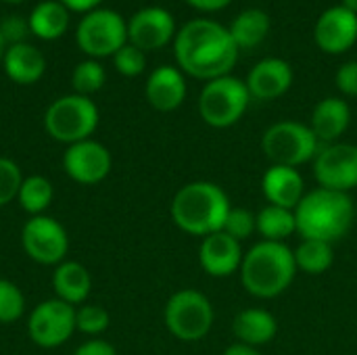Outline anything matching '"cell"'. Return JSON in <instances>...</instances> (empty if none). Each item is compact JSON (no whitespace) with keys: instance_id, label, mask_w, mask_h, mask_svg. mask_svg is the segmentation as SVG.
Wrapping results in <instances>:
<instances>
[{"instance_id":"5bb4252c","label":"cell","mask_w":357,"mask_h":355,"mask_svg":"<svg viewBox=\"0 0 357 355\" xmlns=\"http://www.w3.org/2000/svg\"><path fill=\"white\" fill-rule=\"evenodd\" d=\"M178 33L174 15L163 6H144L128 21V42L140 50H159Z\"/></svg>"},{"instance_id":"30bf717a","label":"cell","mask_w":357,"mask_h":355,"mask_svg":"<svg viewBox=\"0 0 357 355\" xmlns=\"http://www.w3.org/2000/svg\"><path fill=\"white\" fill-rule=\"evenodd\" d=\"M21 245L36 264L59 266L69 251V236L59 220L50 216H31L21 230Z\"/></svg>"},{"instance_id":"f546056e","label":"cell","mask_w":357,"mask_h":355,"mask_svg":"<svg viewBox=\"0 0 357 355\" xmlns=\"http://www.w3.org/2000/svg\"><path fill=\"white\" fill-rule=\"evenodd\" d=\"M25 314V297L21 289L6 278H0V324H13Z\"/></svg>"},{"instance_id":"8d00e7d4","label":"cell","mask_w":357,"mask_h":355,"mask_svg":"<svg viewBox=\"0 0 357 355\" xmlns=\"http://www.w3.org/2000/svg\"><path fill=\"white\" fill-rule=\"evenodd\" d=\"M73 355H117V352L105 339H90V341L82 343Z\"/></svg>"},{"instance_id":"1f68e13d","label":"cell","mask_w":357,"mask_h":355,"mask_svg":"<svg viewBox=\"0 0 357 355\" xmlns=\"http://www.w3.org/2000/svg\"><path fill=\"white\" fill-rule=\"evenodd\" d=\"M228 236H232L234 241L243 243L247 239H251L257 232V216L245 207H232L228 211V218L224 222L222 228Z\"/></svg>"},{"instance_id":"4fadbf2b","label":"cell","mask_w":357,"mask_h":355,"mask_svg":"<svg viewBox=\"0 0 357 355\" xmlns=\"http://www.w3.org/2000/svg\"><path fill=\"white\" fill-rule=\"evenodd\" d=\"M113 159L105 144L88 138L75 144H69L63 155V169L65 174L84 186H92L102 182L111 172Z\"/></svg>"},{"instance_id":"7c38bea8","label":"cell","mask_w":357,"mask_h":355,"mask_svg":"<svg viewBox=\"0 0 357 355\" xmlns=\"http://www.w3.org/2000/svg\"><path fill=\"white\" fill-rule=\"evenodd\" d=\"M314 176L322 188L339 192L357 188V144L333 142L320 146L314 159Z\"/></svg>"},{"instance_id":"6da1fadb","label":"cell","mask_w":357,"mask_h":355,"mask_svg":"<svg viewBox=\"0 0 357 355\" xmlns=\"http://www.w3.org/2000/svg\"><path fill=\"white\" fill-rule=\"evenodd\" d=\"M238 52L228 27L205 17L186 21L174 38L178 69L203 82L230 75Z\"/></svg>"},{"instance_id":"b9f144b4","label":"cell","mask_w":357,"mask_h":355,"mask_svg":"<svg viewBox=\"0 0 357 355\" xmlns=\"http://www.w3.org/2000/svg\"><path fill=\"white\" fill-rule=\"evenodd\" d=\"M4 50H6V44L2 40V33H0V63H2V56H4Z\"/></svg>"},{"instance_id":"cb8c5ba5","label":"cell","mask_w":357,"mask_h":355,"mask_svg":"<svg viewBox=\"0 0 357 355\" xmlns=\"http://www.w3.org/2000/svg\"><path fill=\"white\" fill-rule=\"evenodd\" d=\"M270 27H272V19L264 8H245L232 19L228 31L234 44L238 46V50H249L268 38Z\"/></svg>"},{"instance_id":"5b68a950","label":"cell","mask_w":357,"mask_h":355,"mask_svg":"<svg viewBox=\"0 0 357 355\" xmlns=\"http://www.w3.org/2000/svg\"><path fill=\"white\" fill-rule=\"evenodd\" d=\"M98 126V109L90 96L65 94L50 103L44 113V130L63 144L88 140Z\"/></svg>"},{"instance_id":"9a60e30c","label":"cell","mask_w":357,"mask_h":355,"mask_svg":"<svg viewBox=\"0 0 357 355\" xmlns=\"http://www.w3.org/2000/svg\"><path fill=\"white\" fill-rule=\"evenodd\" d=\"M314 42L326 54H343L357 42V15L337 4L326 8L314 25Z\"/></svg>"},{"instance_id":"f35d334b","label":"cell","mask_w":357,"mask_h":355,"mask_svg":"<svg viewBox=\"0 0 357 355\" xmlns=\"http://www.w3.org/2000/svg\"><path fill=\"white\" fill-rule=\"evenodd\" d=\"M63 2L69 10H75V13H88V10H94L98 8V4L102 0H59Z\"/></svg>"},{"instance_id":"44dd1931","label":"cell","mask_w":357,"mask_h":355,"mask_svg":"<svg viewBox=\"0 0 357 355\" xmlns=\"http://www.w3.org/2000/svg\"><path fill=\"white\" fill-rule=\"evenodd\" d=\"M2 67L10 82L29 86V84H36L44 75L46 59L38 46L19 42V44L6 46L4 56H2Z\"/></svg>"},{"instance_id":"52a82bcc","label":"cell","mask_w":357,"mask_h":355,"mask_svg":"<svg viewBox=\"0 0 357 355\" xmlns=\"http://www.w3.org/2000/svg\"><path fill=\"white\" fill-rule=\"evenodd\" d=\"M163 320L172 337L184 343H197L211 333L215 312L207 295L197 289H182L167 299Z\"/></svg>"},{"instance_id":"4dcf8cb0","label":"cell","mask_w":357,"mask_h":355,"mask_svg":"<svg viewBox=\"0 0 357 355\" xmlns=\"http://www.w3.org/2000/svg\"><path fill=\"white\" fill-rule=\"evenodd\" d=\"M109 314L105 308L100 305H92V303H82L75 308V331L96 337L102 335L109 328Z\"/></svg>"},{"instance_id":"7402d4cb","label":"cell","mask_w":357,"mask_h":355,"mask_svg":"<svg viewBox=\"0 0 357 355\" xmlns=\"http://www.w3.org/2000/svg\"><path fill=\"white\" fill-rule=\"evenodd\" d=\"M232 333L236 337V343L257 349L276 337L278 322H276L274 314H270L264 308H247L234 316Z\"/></svg>"},{"instance_id":"ffe728a7","label":"cell","mask_w":357,"mask_h":355,"mask_svg":"<svg viewBox=\"0 0 357 355\" xmlns=\"http://www.w3.org/2000/svg\"><path fill=\"white\" fill-rule=\"evenodd\" d=\"M349 123H351V109L347 100H343L341 96L322 98L314 107L310 119V128L320 144L339 142V138L347 132Z\"/></svg>"},{"instance_id":"836d02e7","label":"cell","mask_w":357,"mask_h":355,"mask_svg":"<svg viewBox=\"0 0 357 355\" xmlns=\"http://www.w3.org/2000/svg\"><path fill=\"white\" fill-rule=\"evenodd\" d=\"M113 63H115V69L126 75V77H136L140 75L144 69H146V52L140 50L138 46L134 44H126L121 46L115 54H113Z\"/></svg>"},{"instance_id":"ba28073f","label":"cell","mask_w":357,"mask_h":355,"mask_svg":"<svg viewBox=\"0 0 357 355\" xmlns=\"http://www.w3.org/2000/svg\"><path fill=\"white\" fill-rule=\"evenodd\" d=\"M261 149L272 165L299 167L316 159L320 142L307 123L282 119L264 132Z\"/></svg>"},{"instance_id":"2e32d148","label":"cell","mask_w":357,"mask_h":355,"mask_svg":"<svg viewBox=\"0 0 357 355\" xmlns=\"http://www.w3.org/2000/svg\"><path fill=\"white\" fill-rule=\"evenodd\" d=\"M243 255L245 251L241 243L228 236L224 230L205 236L199 247V264L203 272L213 278H228L236 274L241 270Z\"/></svg>"},{"instance_id":"8fae6325","label":"cell","mask_w":357,"mask_h":355,"mask_svg":"<svg viewBox=\"0 0 357 355\" xmlns=\"http://www.w3.org/2000/svg\"><path fill=\"white\" fill-rule=\"evenodd\" d=\"M27 333L38 347H61L75 333V308L61 299H46L38 303L29 314Z\"/></svg>"},{"instance_id":"9c48e42d","label":"cell","mask_w":357,"mask_h":355,"mask_svg":"<svg viewBox=\"0 0 357 355\" xmlns=\"http://www.w3.org/2000/svg\"><path fill=\"white\" fill-rule=\"evenodd\" d=\"M75 42L90 59L113 56L128 44V21L113 8H94L84 13L75 27Z\"/></svg>"},{"instance_id":"484cf974","label":"cell","mask_w":357,"mask_h":355,"mask_svg":"<svg viewBox=\"0 0 357 355\" xmlns=\"http://www.w3.org/2000/svg\"><path fill=\"white\" fill-rule=\"evenodd\" d=\"M297 272H305L310 276H320L328 272L335 264V249L326 241L301 239L297 249H293Z\"/></svg>"},{"instance_id":"e575fe53","label":"cell","mask_w":357,"mask_h":355,"mask_svg":"<svg viewBox=\"0 0 357 355\" xmlns=\"http://www.w3.org/2000/svg\"><path fill=\"white\" fill-rule=\"evenodd\" d=\"M0 33L6 46L25 42V36L29 33V23L19 15H8L0 21Z\"/></svg>"},{"instance_id":"f1b7e54d","label":"cell","mask_w":357,"mask_h":355,"mask_svg":"<svg viewBox=\"0 0 357 355\" xmlns=\"http://www.w3.org/2000/svg\"><path fill=\"white\" fill-rule=\"evenodd\" d=\"M105 82H107L105 67L96 59H86L77 63L71 73V86L75 94H82V96H90L98 92L105 86Z\"/></svg>"},{"instance_id":"74e56055","label":"cell","mask_w":357,"mask_h":355,"mask_svg":"<svg viewBox=\"0 0 357 355\" xmlns=\"http://www.w3.org/2000/svg\"><path fill=\"white\" fill-rule=\"evenodd\" d=\"M192 8L203 10V13H218L222 8H226L232 0H186Z\"/></svg>"},{"instance_id":"d590c367","label":"cell","mask_w":357,"mask_h":355,"mask_svg":"<svg viewBox=\"0 0 357 355\" xmlns=\"http://www.w3.org/2000/svg\"><path fill=\"white\" fill-rule=\"evenodd\" d=\"M335 84L341 94L357 98V61H347L337 69Z\"/></svg>"},{"instance_id":"e0dca14e","label":"cell","mask_w":357,"mask_h":355,"mask_svg":"<svg viewBox=\"0 0 357 355\" xmlns=\"http://www.w3.org/2000/svg\"><path fill=\"white\" fill-rule=\"evenodd\" d=\"M295 73L293 67L280 56H266L249 71L245 84L249 88L251 98L257 100H274L284 96L293 86Z\"/></svg>"},{"instance_id":"d6a6232c","label":"cell","mask_w":357,"mask_h":355,"mask_svg":"<svg viewBox=\"0 0 357 355\" xmlns=\"http://www.w3.org/2000/svg\"><path fill=\"white\" fill-rule=\"evenodd\" d=\"M21 182H23L21 167L8 157H0V207L17 199Z\"/></svg>"},{"instance_id":"7bdbcfd3","label":"cell","mask_w":357,"mask_h":355,"mask_svg":"<svg viewBox=\"0 0 357 355\" xmlns=\"http://www.w3.org/2000/svg\"><path fill=\"white\" fill-rule=\"evenodd\" d=\"M2 2H10V4H17V2H25V0H2Z\"/></svg>"},{"instance_id":"ac0fdd59","label":"cell","mask_w":357,"mask_h":355,"mask_svg":"<svg viewBox=\"0 0 357 355\" xmlns=\"http://www.w3.org/2000/svg\"><path fill=\"white\" fill-rule=\"evenodd\" d=\"M186 90L188 88H186L184 73L172 65H161V67L153 69L146 80V86H144L149 105L161 113L176 111L184 103Z\"/></svg>"},{"instance_id":"ab89813d","label":"cell","mask_w":357,"mask_h":355,"mask_svg":"<svg viewBox=\"0 0 357 355\" xmlns=\"http://www.w3.org/2000/svg\"><path fill=\"white\" fill-rule=\"evenodd\" d=\"M224 355H261L255 347H249V345H243V343H234V345H230Z\"/></svg>"},{"instance_id":"603a6c76","label":"cell","mask_w":357,"mask_h":355,"mask_svg":"<svg viewBox=\"0 0 357 355\" xmlns=\"http://www.w3.org/2000/svg\"><path fill=\"white\" fill-rule=\"evenodd\" d=\"M52 289L56 293V299L77 308V305L86 303V299L90 295V289H92L90 272L86 270L84 264L65 259L59 266H54Z\"/></svg>"},{"instance_id":"277c9868","label":"cell","mask_w":357,"mask_h":355,"mask_svg":"<svg viewBox=\"0 0 357 355\" xmlns=\"http://www.w3.org/2000/svg\"><path fill=\"white\" fill-rule=\"evenodd\" d=\"M238 272L249 295L257 299H274L289 291L297 276L293 249L284 243L259 241L243 255Z\"/></svg>"},{"instance_id":"60d3db41","label":"cell","mask_w":357,"mask_h":355,"mask_svg":"<svg viewBox=\"0 0 357 355\" xmlns=\"http://www.w3.org/2000/svg\"><path fill=\"white\" fill-rule=\"evenodd\" d=\"M341 6H345L347 10H351V13H356L357 15V0H343Z\"/></svg>"},{"instance_id":"4316f807","label":"cell","mask_w":357,"mask_h":355,"mask_svg":"<svg viewBox=\"0 0 357 355\" xmlns=\"http://www.w3.org/2000/svg\"><path fill=\"white\" fill-rule=\"evenodd\" d=\"M257 232L264 241L284 243L291 234L297 232L295 211L278 205H266L257 213Z\"/></svg>"},{"instance_id":"8992f818","label":"cell","mask_w":357,"mask_h":355,"mask_svg":"<svg viewBox=\"0 0 357 355\" xmlns=\"http://www.w3.org/2000/svg\"><path fill=\"white\" fill-rule=\"evenodd\" d=\"M251 103L249 88L243 80L230 75L205 82L199 94V115L201 119L215 128L224 130L243 119Z\"/></svg>"},{"instance_id":"3957f363","label":"cell","mask_w":357,"mask_h":355,"mask_svg":"<svg viewBox=\"0 0 357 355\" xmlns=\"http://www.w3.org/2000/svg\"><path fill=\"white\" fill-rule=\"evenodd\" d=\"M232 209L222 186L207 180L184 184L172 199L174 224L190 236H209L224 228L228 211Z\"/></svg>"},{"instance_id":"d6986e66","label":"cell","mask_w":357,"mask_h":355,"mask_svg":"<svg viewBox=\"0 0 357 355\" xmlns=\"http://www.w3.org/2000/svg\"><path fill=\"white\" fill-rule=\"evenodd\" d=\"M261 190L268 199V205H278L293 211L307 192L299 169L287 165H270L261 178Z\"/></svg>"},{"instance_id":"d4e9b609","label":"cell","mask_w":357,"mask_h":355,"mask_svg":"<svg viewBox=\"0 0 357 355\" xmlns=\"http://www.w3.org/2000/svg\"><path fill=\"white\" fill-rule=\"evenodd\" d=\"M29 31L42 40H56L67 31L69 8L59 0H42L33 6L29 19Z\"/></svg>"},{"instance_id":"7a4b0ae2","label":"cell","mask_w":357,"mask_h":355,"mask_svg":"<svg viewBox=\"0 0 357 355\" xmlns=\"http://www.w3.org/2000/svg\"><path fill=\"white\" fill-rule=\"evenodd\" d=\"M295 220L301 239H316L333 245L345 239L354 228L356 205L349 192L318 186L307 190L295 207Z\"/></svg>"},{"instance_id":"83f0119b","label":"cell","mask_w":357,"mask_h":355,"mask_svg":"<svg viewBox=\"0 0 357 355\" xmlns=\"http://www.w3.org/2000/svg\"><path fill=\"white\" fill-rule=\"evenodd\" d=\"M52 197H54V188H52L50 180L36 174V176L23 178L17 201H19L21 209L27 211L31 218V216H44V211L52 203Z\"/></svg>"}]
</instances>
